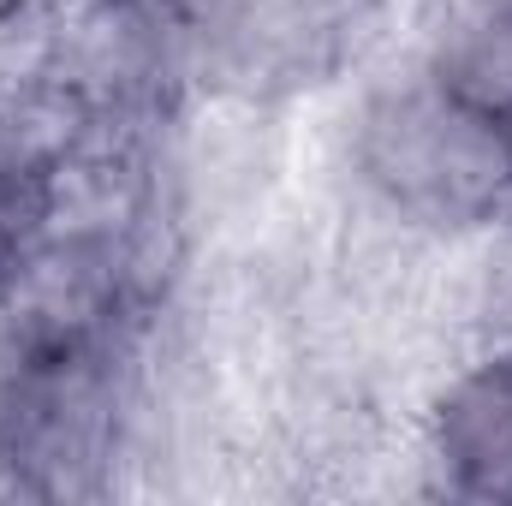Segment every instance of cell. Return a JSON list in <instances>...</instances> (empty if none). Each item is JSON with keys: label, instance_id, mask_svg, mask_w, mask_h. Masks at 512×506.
Returning a JSON list of instances; mask_svg holds the SVG:
<instances>
[{"label": "cell", "instance_id": "7a4b0ae2", "mask_svg": "<svg viewBox=\"0 0 512 506\" xmlns=\"http://www.w3.org/2000/svg\"><path fill=\"white\" fill-rule=\"evenodd\" d=\"M411 447L429 489L512 501V346L441 364L411 411Z\"/></svg>", "mask_w": 512, "mask_h": 506}, {"label": "cell", "instance_id": "6da1fadb", "mask_svg": "<svg viewBox=\"0 0 512 506\" xmlns=\"http://www.w3.org/2000/svg\"><path fill=\"white\" fill-rule=\"evenodd\" d=\"M346 203L411 239H453L512 215V108L411 60L346 120Z\"/></svg>", "mask_w": 512, "mask_h": 506}]
</instances>
